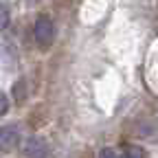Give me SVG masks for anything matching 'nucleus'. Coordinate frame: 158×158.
Returning <instances> with one entry per match:
<instances>
[{"label": "nucleus", "instance_id": "nucleus-1", "mask_svg": "<svg viewBox=\"0 0 158 158\" xmlns=\"http://www.w3.org/2000/svg\"><path fill=\"white\" fill-rule=\"evenodd\" d=\"M33 37H35V42H37L40 46H48V44H53V40H55V24L51 22V18L40 15V18L35 20Z\"/></svg>", "mask_w": 158, "mask_h": 158}, {"label": "nucleus", "instance_id": "nucleus-3", "mask_svg": "<svg viewBox=\"0 0 158 158\" xmlns=\"http://www.w3.org/2000/svg\"><path fill=\"white\" fill-rule=\"evenodd\" d=\"M20 143V130L15 125L0 127V152H11Z\"/></svg>", "mask_w": 158, "mask_h": 158}, {"label": "nucleus", "instance_id": "nucleus-7", "mask_svg": "<svg viewBox=\"0 0 158 158\" xmlns=\"http://www.w3.org/2000/svg\"><path fill=\"white\" fill-rule=\"evenodd\" d=\"M99 158H121L114 149H110V147H106V149H101L99 152Z\"/></svg>", "mask_w": 158, "mask_h": 158}, {"label": "nucleus", "instance_id": "nucleus-4", "mask_svg": "<svg viewBox=\"0 0 158 158\" xmlns=\"http://www.w3.org/2000/svg\"><path fill=\"white\" fill-rule=\"evenodd\" d=\"M123 158H145V152L141 147H136V145H125L123 147Z\"/></svg>", "mask_w": 158, "mask_h": 158}, {"label": "nucleus", "instance_id": "nucleus-6", "mask_svg": "<svg viewBox=\"0 0 158 158\" xmlns=\"http://www.w3.org/2000/svg\"><path fill=\"white\" fill-rule=\"evenodd\" d=\"M7 110H9V99L7 94H0V116H5Z\"/></svg>", "mask_w": 158, "mask_h": 158}, {"label": "nucleus", "instance_id": "nucleus-2", "mask_svg": "<svg viewBox=\"0 0 158 158\" xmlns=\"http://www.w3.org/2000/svg\"><path fill=\"white\" fill-rule=\"evenodd\" d=\"M24 154H27V158H46L48 145L42 136H29L24 143Z\"/></svg>", "mask_w": 158, "mask_h": 158}, {"label": "nucleus", "instance_id": "nucleus-5", "mask_svg": "<svg viewBox=\"0 0 158 158\" xmlns=\"http://www.w3.org/2000/svg\"><path fill=\"white\" fill-rule=\"evenodd\" d=\"M9 27V11L5 5H0V31H5Z\"/></svg>", "mask_w": 158, "mask_h": 158}]
</instances>
